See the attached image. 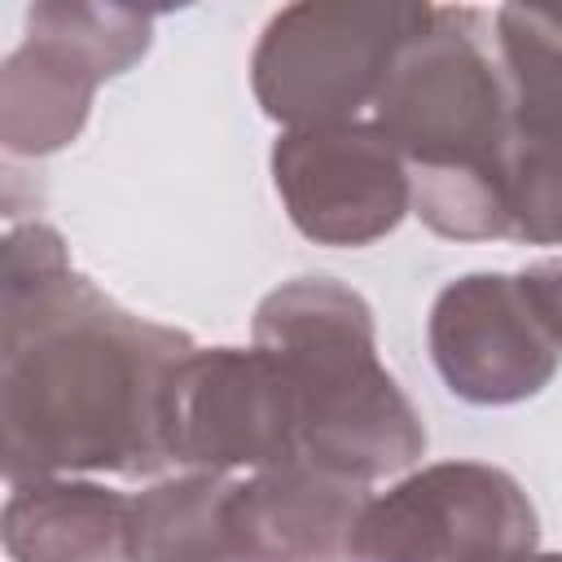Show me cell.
<instances>
[{"mask_svg": "<svg viewBox=\"0 0 562 562\" xmlns=\"http://www.w3.org/2000/svg\"><path fill=\"white\" fill-rule=\"evenodd\" d=\"M4 549L13 562H136L132 496L83 479L9 487Z\"/></svg>", "mask_w": 562, "mask_h": 562, "instance_id": "obj_11", "label": "cell"}, {"mask_svg": "<svg viewBox=\"0 0 562 562\" xmlns=\"http://www.w3.org/2000/svg\"><path fill=\"white\" fill-rule=\"evenodd\" d=\"M430 356L452 395L470 404H518L549 386L562 342L540 321L518 272H474L439 290L430 307Z\"/></svg>", "mask_w": 562, "mask_h": 562, "instance_id": "obj_9", "label": "cell"}, {"mask_svg": "<svg viewBox=\"0 0 562 562\" xmlns=\"http://www.w3.org/2000/svg\"><path fill=\"white\" fill-rule=\"evenodd\" d=\"M487 13L439 9L395 57L373 110L413 180V211L461 241L514 237L509 154L518 140L509 83L483 48Z\"/></svg>", "mask_w": 562, "mask_h": 562, "instance_id": "obj_2", "label": "cell"}, {"mask_svg": "<svg viewBox=\"0 0 562 562\" xmlns=\"http://www.w3.org/2000/svg\"><path fill=\"white\" fill-rule=\"evenodd\" d=\"M364 487L316 465H277L233 479L228 549L233 562H316L347 553L351 527L364 509Z\"/></svg>", "mask_w": 562, "mask_h": 562, "instance_id": "obj_10", "label": "cell"}, {"mask_svg": "<svg viewBox=\"0 0 562 562\" xmlns=\"http://www.w3.org/2000/svg\"><path fill=\"white\" fill-rule=\"evenodd\" d=\"M522 290L531 294L540 321L549 325V334L562 342V259H544L536 268H522Z\"/></svg>", "mask_w": 562, "mask_h": 562, "instance_id": "obj_15", "label": "cell"}, {"mask_svg": "<svg viewBox=\"0 0 562 562\" xmlns=\"http://www.w3.org/2000/svg\"><path fill=\"white\" fill-rule=\"evenodd\" d=\"M435 4H290L250 57V83L268 119L290 127L356 123L378 101L395 57L430 26Z\"/></svg>", "mask_w": 562, "mask_h": 562, "instance_id": "obj_4", "label": "cell"}, {"mask_svg": "<svg viewBox=\"0 0 562 562\" xmlns=\"http://www.w3.org/2000/svg\"><path fill=\"white\" fill-rule=\"evenodd\" d=\"M162 448L176 465L220 474L299 465V400L285 364L259 342L193 347L162 386Z\"/></svg>", "mask_w": 562, "mask_h": 562, "instance_id": "obj_6", "label": "cell"}, {"mask_svg": "<svg viewBox=\"0 0 562 562\" xmlns=\"http://www.w3.org/2000/svg\"><path fill=\"white\" fill-rule=\"evenodd\" d=\"M509 228L531 246H562V132L514 140Z\"/></svg>", "mask_w": 562, "mask_h": 562, "instance_id": "obj_14", "label": "cell"}, {"mask_svg": "<svg viewBox=\"0 0 562 562\" xmlns=\"http://www.w3.org/2000/svg\"><path fill=\"white\" fill-rule=\"evenodd\" d=\"M272 180L294 228L321 246H369L413 206V180L378 123L290 127L272 149Z\"/></svg>", "mask_w": 562, "mask_h": 562, "instance_id": "obj_8", "label": "cell"}, {"mask_svg": "<svg viewBox=\"0 0 562 562\" xmlns=\"http://www.w3.org/2000/svg\"><path fill=\"white\" fill-rule=\"evenodd\" d=\"M501 562H562V553H536V549H527V553H514V558H501Z\"/></svg>", "mask_w": 562, "mask_h": 562, "instance_id": "obj_16", "label": "cell"}, {"mask_svg": "<svg viewBox=\"0 0 562 562\" xmlns=\"http://www.w3.org/2000/svg\"><path fill=\"white\" fill-rule=\"evenodd\" d=\"M193 342L105 299L48 224L4 237L0 430L9 487L79 470L154 474L162 386Z\"/></svg>", "mask_w": 562, "mask_h": 562, "instance_id": "obj_1", "label": "cell"}, {"mask_svg": "<svg viewBox=\"0 0 562 562\" xmlns=\"http://www.w3.org/2000/svg\"><path fill=\"white\" fill-rule=\"evenodd\" d=\"M154 18L114 4H35L26 40L0 70V136L9 154L44 158L66 149L101 79L145 57Z\"/></svg>", "mask_w": 562, "mask_h": 562, "instance_id": "obj_5", "label": "cell"}, {"mask_svg": "<svg viewBox=\"0 0 562 562\" xmlns=\"http://www.w3.org/2000/svg\"><path fill=\"white\" fill-rule=\"evenodd\" d=\"M228 492L220 470H189L132 496L136 562H233L228 549Z\"/></svg>", "mask_w": 562, "mask_h": 562, "instance_id": "obj_12", "label": "cell"}, {"mask_svg": "<svg viewBox=\"0 0 562 562\" xmlns=\"http://www.w3.org/2000/svg\"><path fill=\"white\" fill-rule=\"evenodd\" d=\"M492 22L518 136L562 132V4H505Z\"/></svg>", "mask_w": 562, "mask_h": 562, "instance_id": "obj_13", "label": "cell"}, {"mask_svg": "<svg viewBox=\"0 0 562 562\" xmlns=\"http://www.w3.org/2000/svg\"><path fill=\"white\" fill-rule=\"evenodd\" d=\"M536 536L518 479L483 461H439L369 496L347 553L356 562H501L536 549Z\"/></svg>", "mask_w": 562, "mask_h": 562, "instance_id": "obj_7", "label": "cell"}, {"mask_svg": "<svg viewBox=\"0 0 562 562\" xmlns=\"http://www.w3.org/2000/svg\"><path fill=\"white\" fill-rule=\"evenodd\" d=\"M255 342L290 373L307 465L364 487L426 452L422 417L378 360L373 312L342 281L299 277L272 290Z\"/></svg>", "mask_w": 562, "mask_h": 562, "instance_id": "obj_3", "label": "cell"}]
</instances>
